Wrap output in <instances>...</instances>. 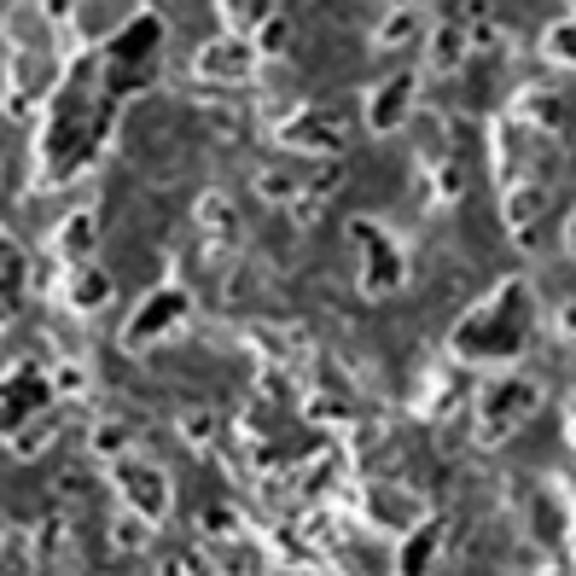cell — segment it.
<instances>
[{
	"label": "cell",
	"mask_w": 576,
	"mask_h": 576,
	"mask_svg": "<svg viewBox=\"0 0 576 576\" xmlns=\"http://www.w3.org/2000/svg\"><path fill=\"white\" fill-rule=\"evenodd\" d=\"M146 542H152L146 518H117V524H111V547H117V553H141Z\"/></svg>",
	"instance_id": "cell-1"
},
{
	"label": "cell",
	"mask_w": 576,
	"mask_h": 576,
	"mask_svg": "<svg viewBox=\"0 0 576 576\" xmlns=\"http://www.w3.org/2000/svg\"><path fill=\"white\" fill-rule=\"evenodd\" d=\"M431 570V529H420L408 547H402V576H425Z\"/></svg>",
	"instance_id": "cell-2"
},
{
	"label": "cell",
	"mask_w": 576,
	"mask_h": 576,
	"mask_svg": "<svg viewBox=\"0 0 576 576\" xmlns=\"http://www.w3.org/2000/svg\"><path fill=\"white\" fill-rule=\"evenodd\" d=\"M0 536H7V518H0Z\"/></svg>",
	"instance_id": "cell-3"
}]
</instances>
